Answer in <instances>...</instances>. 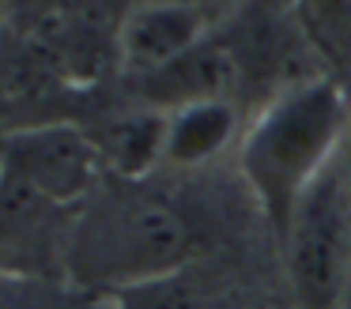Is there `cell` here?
<instances>
[{"instance_id":"6da1fadb","label":"cell","mask_w":351,"mask_h":309,"mask_svg":"<svg viewBox=\"0 0 351 309\" xmlns=\"http://www.w3.org/2000/svg\"><path fill=\"white\" fill-rule=\"evenodd\" d=\"M351 128V98L332 79H291L242 128L234 155L265 223L283 238L306 188L340 158Z\"/></svg>"},{"instance_id":"8fae6325","label":"cell","mask_w":351,"mask_h":309,"mask_svg":"<svg viewBox=\"0 0 351 309\" xmlns=\"http://www.w3.org/2000/svg\"><path fill=\"white\" fill-rule=\"evenodd\" d=\"M0 309H42L38 283H31V279L0 275Z\"/></svg>"},{"instance_id":"5bb4252c","label":"cell","mask_w":351,"mask_h":309,"mask_svg":"<svg viewBox=\"0 0 351 309\" xmlns=\"http://www.w3.org/2000/svg\"><path fill=\"white\" fill-rule=\"evenodd\" d=\"M0 181H4V140H0Z\"/></svg>"},{"instance_id":"9c48e42d","label":"cell","mask_w":351,"mask_h":309,"mask_svg":"<svg viewBox=\"0 0 351 309\" xmlns=\"http://www.w3.org/2000/svg\"><path fill=\"white\" fill-rule=\"evenodd\" d=\"M167 162L162 166H204L242 140V117L230 98L193 102L167 113Z\"/></svg>"},{"instance_id":"5b68a950","label":"cell","mask_w":351,"mask_h":309,"mask_svg":"<svg viewBox=\"0 0 351 309\" xmlns=\"http://www.w3.org/2000/svg\"><path fill=\"white\" fill-rule=\"evenodd\" d=\"M76 211L46 200L4 170L0 181V275L42 279L69 268V238Z\"/></svg>"},{"instance_id":"7a4b0ae2","label":"cell","mask_w":351,"mask_h":309,"mask_svg":"<svg viewBox=\"0 0 351 309\" xmlns=\"http://www.w3.org/2000/svg\"><path fill=\"white\" fill-rule=\"evenodd\" d=\"M193 230L174 203L140 181L99 185L72 215L64 275L99 294H125L170 279L189 264Z\"/></svg>"},{"instance_id":"277c9868","label":"cell","mask_w":351,"mask_h":309,"mask_svg":"<svg viewBox=\"0 0 351 309\" xmlns=\"http://www.w3.org/2000/svg\"><path fill=\"white\" fill-rule=\"evenodd\" d=\"M4 170L46 200L76 211L102 185L106 166L91 132L72 121H49L4 136Z\"/></svg>"},{"instance_id":"9a60e30c","label":"cell","mask_w":351,"mask_h":309,"mask_svg":"<svg viewBox=\"0 0 351 309\" xmlns=\"http://www.w3.org/2000/svg\"><path fill=\"white\" fill-rule=\"evenodd\" d=\"M0 30H4V23H0Z\"/></svg>"},{"instance_id":"4fadbf2b","label":"cell","mask_w":351,"mask_h":309,"mask_svg":"<svg viewBox=\"0 0 351 309\" xmlns=\"http://www.w3.org/2000/svg\"><path fill=\"white\" fill-rule=\"evenodd\" d=\"M321 4H325L328 12H348V8H351V0H321Z\"/></svg>"},{"instance_id":"7c38bea8","label":"cell","mask_w":351,"mask_h":309,"mask_svg":"<svg viewBox=\"0 0 351 309\" xmlns=\"http://www.w3.org/2000/svg\"><path fill=\"white\" fill-rule=\"evenodd\" d=\"M132 4H208V0H132Z\"/></svg>"},{"instance_id":"ba28073f","label":"cell","mask_w":351,"mask_h":309,"mask_svg":"<svg viewBox=\"0 0 351 309\" xmlns=\"http://www.w3.org/2000/svg\"><path fill=\"white\" fill-rule=\"evenodd\" d=\"M234 79H238L234 45L212 34L200 45H193L185 57H178L174 64L159 68V72L144 75V79H136V83H140V102L144 106L174 113V110L193 106V102L230 98Z\"/></svg>"},{"instance_id":"52a82bcc","label":"cell","mask_w":351,"mask_h":309,"mask_svg":"<svg viewBox=\"0 0 351 309\" xmlns=\"http://www.w3.org/2000/svg\"><path fill=\"white\" fill-rule=\"evenodd\" d=\"M64 83L72 79L27 34H16L8 27L0 30V140L34 125L64 121L46 113Z\"/></svg>"},{"instance_id":"30bf717a","label":"cell","mask_w":351,"mask_h":309,"mask_svg":"<svg viewBox=\"0 0 351 309\" xmlns=\"http://www.w3.org/2000/svg\"><path fill=\"white\" fill-rule=\"evenodd\" d=\"M167 113L152 106L110 121L102 136H95L106 173L121 181H144L152 170H159L167 162Z\"/></svg>"},{"instance_id":"3957f363","label":"cell","mask_w":351,"mask_h":309,"mask_svg":"<svg viewBox=\"0 0 351 309\" xmlns=\"http://www.w3.org/2000/svg\"><path fill=\"white\" fill-rule=\"evenodd\" d=\"M280 245L295 309H351V196L343 151L306 188Z\"/></svg>"},{"instance_id":"8992f818","label":"cell","mask_w":351,"mask_h":309,"mask_svg":"<svg viewBox=\"0 0 351 309\" xmlns=\"http://www.w3.org/2000/svg\"><path fill=\"white\" fill-rule=\"evenodd\" d=\"M204 38H212L208 4H129L114 27V53L132 79H144Z\"/></svg>"}]
</instances>
